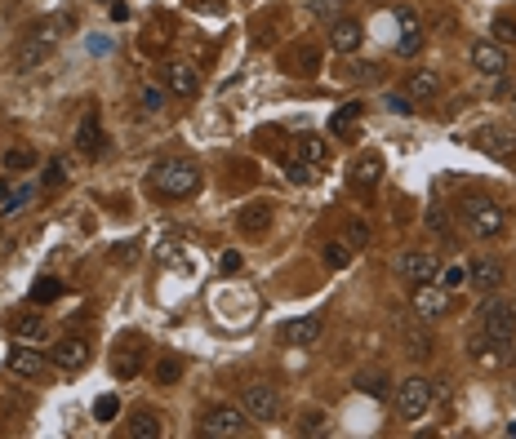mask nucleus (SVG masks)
<instances>
[{"instance_id": "4c0bfd02", "label": "nucleus", "mask_w": 516, "mask_h": 439, "mask_svg": "<svg viewBox=\"0 0 516 439\" xmlns=\"http://www.w3.org/2000/svg\"><path fill=\"white\" fill-rule=\"evenodd\" d=\"M116 413H121V400H116V395H99V404H94V418H99V422H112Z\"/></svg>"}, {"instance_id": "f257e3e1", "label": "nucleus", "mask_w": 516, "mask_h": 439, "mask_svg": "<svg viewBox=\"0 0 516 439\" xmlns=\"http://www.w3.org/2000/svg\"><path fill=\"white\" fill-rule=\"evenodd\" d=\"M147 187L165 200H187L201 191V169L192 160H160L151 173H147Z\"/></svg>"}, {"instance_id": "39448f33", "label": "nucleus", "mask_w": 516, "mask_h": 439, "mask_svg": "<svg viewBox=\"0 0 516 439\" xmlns=\"http://www.w3.org/2000/svg\"><path fill=\"white\" fill-rule=\"evenodd\" d=\"M427 409H432V382H427V377H405L400 391H396V413H400V422H418Z\"/></svg>"}, {"instance_id": "c9c22d12", "label": "nucleus", "mask_w": 516, "mask_h": 439, "mask_svg": "<svg viewBox=\"0 0 516 439\" xmlns=\"http://www.w3.org/2000/svg\"><path fill=\"white\" fill-rule=\"evenodd\" d=\"M31 165H36V156H31L27 147H13V151H4V169L22 173V169H31Z\"/></svg>"}, {"instance_id": "de8ad7c7", "label": "nucleus", "mask_w": 516, "mask_h": 439, "mask_svg": "<svg viewBox=\"0 0 516 439\" xmlns=\"http://www.w3.org/2000/svg\"><path fill=\"white\" fill-rule=\"evenodd\" d=\"M219 266H223V271H241V253H223Z\"/></svg>"}, {"instance_id": "a211bd4d", "label": "nucleus", "mask_w": 516, "mask_h": 439, "mask_svg": "<svg viewBox=\"0 0 516 439\" xmlns=\"http://www.w3.org/2000/svg\"><path fill=\"white\" fill-rule=\"evenodd\" d=\"M165 85H169V94L187 98V94H196L201 76H196V67H187V63H165Z\"/></svg>"}, {"instance_id": "72a5a7b5", "label": "nucleus", "mask_w": 516, "mask_h": 439, "mask_svg": "<svg viewBox=\"0 0 516 439\" xmlns=\"http://www.w3.org/2000/svg\"><path fill=\"white\" fill-rule=\"evenodd\" d=\"M343 244L357 253V249H366L370 244V226L366 222H348V231H343Z\"/></svg>"}, {"instance_id": "7ed1b4c3", "label": "nucleus", "mask_w": 516, "mask_h": 439, "mask_svg": "<svg viewBox=\"0 0 516 439\" xmlns=\"http://www.w3.org/2000/svg\"><path fill=\"white\" fill-rule=\"evenodd\" d=\"M201 435L205 439H241V435H250V418H245V409H232V404L210 409L205 422H201Z\"/></svg>"}, {"instance_id": "a878e982", "label": "nucleus", "mask_w": 516, "mask_h": 439, "mask_svg": "<svg viewBox=\"0 0 516 439\" xmlns=\"http://www.w3.org/2000/svg\"><path fill=\"white\" fill-rule=\"evenodd\" d=\"M400 342L409 346L414 359H427V355H432V333L427 329H400Z\"/></svg>"}, {"instance_id": "dca6fc26", "label": "nucleus", "mask_w": 516, "mask_h": 439, "mask_svg": "<svg viewBox=\"0 0 516 439\" xmlns=\"http://www.w3.org/2000/svg\"><path fill=\"white\" fill-rule=\"evenodd\" d=\"M396 22H400V40H396V54H400V58H414V54L423 49V27L414 22V13H409V9H400V13H396Z\"/></svg>"}, {"instance_id": "2eb2a0df", "label": "nucleus", "mask_w": 516, "mask_h": 439, "mask_svg": "<svg viewBox=\"0 0 516 439\" xmlns=\"http://www.w3.org/2000/svg\"><path fill=\"white\" fill-rule=\"evenodd\" d=\"M361 40H366V31H361L357 18H339V22H330V45H334L339 54H357Z\"/></svg>"}, {"instance_id": "412c9836", "label": "nucleus", "mask_w": 516, "mask_h": 439, "mask_svg": "<svg viewBox=\"0 0 516 439\" xmlns=\"http://www.w3.org/2000/svg\"><path fill=\"white\" fill-rule=\"evenodd\" d=\"M125 435L129 439H156L160 435V418H156L151 409H138V413L125 422Z\"/></svg>"}, {"instance_id": "9b49d317", "label": "nucleus", "mask_w": 516, "mask_h": 439, "mask_svg": "<svg viewBox=\"0 0 516 439\" xmlns=\"http://www.w3.org/2000/svg\"><path fill=\"white\" fill-rule=\"evenodd\" d=\"M503 280H508V271H503V262H499V257H477V262L468 266V284H472V289H481V293H494Z\"/></svg>"}, {"instance_id": "423d86ee", "label": "nucleus", "mask_w": 516, "mask_h": 439, "mask_svg": "<svg viewBox=\"0 0 516 439\" xmlns=\"http://www.w3.org/2000/svg\"><path fill=\"white\" fill-rule=\"evenodd\" d=\"M241 409H245L250 422H276L280 418V395H276L271 382H254V386L241 391Z\"/></svg>"}, {"instance_id": "f704fd0d", "label": "nucleus", "mask_w": 516, "mask_h": 439, "mask_svg": "<svg viewBox=\"0 0 516 439\" xmlns=\"http://www.w3.org/2000/svg\"><path fill=\"white\" fill-rule=\"evenodd\" d=\"M58 293H63V284H58L54 275H45V280H36V284H31V302H54Z\"/></svg>"}, {"instance_id": "a19ab883", "label": "nucleus", "mask_w": 516, "mask_h": 439, "mask_svg": "<svg viewBox=\"0 0 516 439\" xmlns=\"http://www.w3.org/2000/svg\"><path fill=\"white\" fill-rule=\"evenodd\" d=\"M441 284H445V289H463V284H468V266H445V271H441Z\"/></svg>"}, {"instance_id": "6e6552de", "label": "nucleus", "mask_w": 516, "mask_h": 439, "mask_svg": "<svg viewBox=\"0 0 516 439\" xmlns=\"http://www.w3.org/2000/svg\"><path fill=\"white\" fill-rule=\"evenodd\" d=\"M49 364H58L63 373L85 368V364H90V346H85V337H58L54 350H49Z\"/></svg>"}, {"instance_id": "2f4dec72", "label": "nucleus", "mask_w": 516, "mask_h": 439, "mask_svg": "<svg viewBox=\"0 0 516 439\" xmlns=\"http://www.w3.org/2000/svg\"><path fill=\"white\" fill-rule=\"evenodd\" d=\"M357 391H366L370 400H383V395H387V377H383V373H361V377H357Z\"/></svg>"}, {"instance_id": "1a4fd4ad", "label": "nucleus", "mask_w": 516, "mask_h": 439, "mask_svg": "<svg viewBox=\"0 0 516 439\" xmlns=\"http://www.w3.org/2000/svg\"><path fill=\"white\" fill-rule=\"evenodd\" d=\"M321 333H325L321 316H298V320L280 325V329H276V337H280L285 346H312V342H321Z\"/></svg>"}, {"instance_id": "c756f323", "label": "nucleus", "mask_w": 516, "mask_h": 439, "mask_svg": "<svg viewBox=\"0 0 516 439\" xmlns=\"http://www.w3.org/2000/svg\"><path fill=\"white\" fill-rule=\"evenodd\" d=\"M490 36H494V45H516V18L499 13V18L490 22Z\"/></svg>"}, {"instance_id": "393cba45", "label": "nucleus", "mask_w": 516, "mask_h": 439, "mask_svg": "<svg viewBox=\"0 0 516 439\" xmlns=\"http://www.w3.org/2000/svg\"><path fill=\"white\" fill-rule=\"evenodd\" d=\"M361 111H366V103H343V107L330 115V133H334V138H343V133L361 120Z\"/></svg>"}, {"instance_id": "49530a36", "label": "nucleus", "mask_w": 516, "mask_h": 439, "mask_svg": "<svg viewBox=\"0 0 516 439\" xmlns=\"http://www.w3.org/2000/svg\"><path fill=\"white\" fill-rule=\"evenodd\" d=\"M321 422H325L321 413H307V418H303V431H307V435H316V431H321Z\"/></svg>"}, {"instance_id": "20e7f679", "label": "nucleus", "mask_w": 516, "mask_h": 439, "mask_svg": "<svg viewBox=\"0 0 516 439\" xmlns=\"http://www.w3.org/2000/svg\"><path fill=\"white\" fill-rule=\"evenodd\" d=\"M481 333L490 337V342H512L516 337V307L508 298H490L486 307H481Z\"/></svg>"}, {"instance_id": "cd10ccee", "label": "nucleus", "mask_w": 516, "mask_h": 439, "mask_svg": "<svg viewBox=\"0 0 516 439\" xmlns=\"http://www.w3.org/2000/svg\"><path fill=\"white\" fill-rule=\"evenodd\" d=\"M138 368H142V355H138V350H116V355H112V373H116V377H138Z\"/></svg>"}, {"instance_id": "5701e85b", "label": "nucleus", "mask_w": 516, "mask_h": 439, "mask_svg": "<svg viewBox=\"0 0 516 439\" xmlns=\"http://www.w3.org/2000/svg\"><path fill=\"white\" fill-rule=\"evenodd\" d=\"M316 67H321V49L316 45H298L289 54V72L294 76H316Z\"/></svg>"}, {"instance_id": "ddd939ff", "label": "nucleus", "mask_w": 516, "mask_h": 439, "mask_svg": "<svg viewBox=\"0 0 516 439\" xmlns=\"http://www.w3.org/2000/svg\"><path fill=\"white\" fill-rule=\"evenodd\" d=\"M379 178H383V156L379 151H366V156L352 160V187L357 191H374Z\"/></svg>"}, {"instance_id": "a18cd8bd", "label": "nucleus", "mask_w": 516, "mask_h": 439, "mask_svg": "<svg viewBox=\"0 0 516 439\" xmlns=\"http://www.w3.org/2000/svg\"><path fill=\"white\" fill-rule=\"evenodd\" d=\"M63 178H67V165H63V160H54V165H49V178H45V182H49V187H58Z\"/></svg>"}, {"instance_id": "c03bdc74", "label": "nucleus", "mask_w": 516, "mask_h": 439, "mask_svg": "<svg viewBox=\"0 0 516 439\" xmlns=\"http://www.w3.org/2000/svg\"><path fill=\"white\" fill-rule=\"evenodd\" d=\"M427 226L441 231V235H450V214L445 209H427Z\"/></svg>"}, {"instance_id": "f3484780", "label": "nucleus", "mask_w": 516, "mask_h": 439, "mask_svg": "<svg viewBox=\"0 0 516 439\" xmlns=\"http://www.w3.org/2000/svg\"><path fill=\"white\" fill-rule=\"evenodd\" d=\"M49 45H54V36H45V31H40V36H31V40H22V45H18V58H13V63H18V72H36V67L45 63Z\"/></svg>"}, {"instance_id": "58836bf2", "label": "nucleus", "mask_w": 516, "mask_h": 439, "mask_svg": "<svg viewBox=\"0 0 516 439\" xmlns=\"http://www.w3.org/2000/svg\"><path fill=\"white\" fill-rule=\"evenodd\" d=\"M312 13H316V18L339 22V18H343V0H312Z\"/></svg>"}, {"instance_id": "f8f14e48", "label": "nucleus", "mask_w": 516, "mask_h": 439, "mask_svg": "<svg viewBox=\"0 0 516 439\" xmlns=\"http://www.w3.org/2000/svg\"><path fill=\"white\" fill-rule=\"evenodd\" d=\"M4 364H9V373H13V377H40L45 355H40V350H31L27 342H13V346L4 350Z\"/></svg>"}, {"instance_id": "6ab92c4d", "label": "nucleus", "mask_w": 516, "mask_h": 439, "mask_svg": "<svg viewBox=\"0 0 516 439\" xmlns=\"http://www.w3.org/2000/svg\"><path fill=\"white\" fill-rule=\"evenodd\" d=\"M436 89H441L436 67H418V72H409V80H405V94H409V98H436Z\"/></svg>"}, {"instance_id": "7c9ffc66", "label": "nucleus", "mask_w": 516, "mask_h": 439, "mask_svg": "<svg viewBox=\"0 0 516 439\" xmlns=\"http://www.w3.org/2000/svg\"><path fill=\"white\" fill-rule=\"evenodd\" d=\"M138 107L147 111V115H156V111L165 107V89H160V85H142V89H138Z\"/></svg>"}, {"instance_id": "ea45409f", "label": "nucleus", "mask_w": 516, "mask_h": 439, "mask_svg": "<svg viewBox=\"0 0 516 439\" xmlns=\"http://www.w3.org/2000/svg\"><path fill=\"white\" fill-rule=\"evenodd\" d=\"M18 337H45V316H22L18 320Z\"/></svg>"}, {"instance_id": "c85d7f7f", "label": "nucleus", "mask_w": 516, "mask_h": 439, "mask_svg": "<svg viewBox=\"0 0 516 439\" xmlns=\"http://www.w3.org/2000/svg\"><path fill=\"white\" fill-rule=\"evenodd\" d=\"M321 257H325V266H330V271H343V266H348V262H352V249H348V244H343V240H330V244H325V253H321Z\"/></svg>"}, {"instance_id": "f03ea898", "label": "nucleus", "mask_w": 516, "mask_h": 439, "mask_svg": "<svg viewBox=\"0 0 516 439\" xmlns=\"http://www.w3.org/2000/svg\"><path fill=\"white\" fill-rule=\"evenodd\" d=\"M459 218L477 240H499L508 231V209L499 200H490V196H468L459 205Z\"/></svg>"}, {"instance_id": "bb28decb", "label": "nucleus", "mask_w": 516, "mask_h": 439, "mask_svg": "<svg viewBox=\"0 0 516 439\" xmlns=\"http://www.w3.org/2000/svg\"><path fill=\"white\" fill-rule=\"evenodd\" d=\"M267 222H271V209H267V205H250V209L241 214V231H245V235H258V231H267Z\"/></svg>"}, {"instance_id": "473e14b6", "label": "nucleus", "mask_w": 516, "mask_h": 439, "mask_svg": "<svg viewBox=\"0 0 516 439\" xmlns=\"http://www.w3.org/2000/svg\"><path fill=\"white\" fill-rule=\"evenodd\" d=\"M31 196H36V187H18V191H4V200H0V214H4V218H9V214H18V209H22Z\"/></svg>"}, {"instance_id": "aec40b11", "label": "nucleus", "mask_w": 516, "mask_h": 439, "mask_svg": "<svg viewBox=\"0 0 516 439\" xmlns=\"http://www.w3.org/2000/svg\"><path fill=\"white\" fill-rule=\"evenodd\" d=\"M477 147L503 160V156H512V151H516V138H512V133H503V129H481V138H477Z\"/></svg>"}, {"instance_id": "4be33fe9", "label": "nucleus", "mask_w": 516, "mask_h": 439, "mask_svg": "<svg viewBox=\"0 0 516 439\" xmlns=\"http://www.w3.org/2000/svg\"><path fill=\"white\" fill-rule=\"evenodd\" d=\"M76 147H81V151H90V156H99V151H103V129H99V115H94V111L81 120V129H76Z\"/></svg>"}, {"instance_id": "9d476101", "label": "nucleus", "mask_w": 516, "mask_h": 439, "mask_svg": "<svg viewBox=\"0 0 516 439\" xmlns=\"http://www.w3.org/2000/svg\"><path fill=\"white\" fill-rule=\"evenodd\" d=\"M472 67H477L481 76H503V72H508V49L494 45V40H477V45H472Z\"/></svg>"}, {"instance_id": "e433bc0d", "label": "nucleus", "mask_w": 516, "mask_h": 439, "mask_svg": "<svg viewBox=\"0 0 516 439\" xmlns=\"http://www.w3.org/2000/svg\"><path fill=\"white\" fill-rule=\"evenodd\" d=\"M285 173H289V182H303V187H307V182H316V173H321V169H316V165H307V160H289V169H285Z\"/></svg>"}, {"instance_id": "0eeeda50", "label": "nucleus", "mask_w": 516, "mask_h": 439, "mask_svg": "<svg viewBox=\"0 0 516 439\" xmlns=\"http://www.w3.org/2000/svg\"><path fill=\"white\" fill-rule=\"evenodd\" d=\"M414 311H418V320L423 325H436L445 311H450V293H445V284H414Z\"/></svg>"}, {"instance_id": "37998d69", "label": "nucleus", "mask_w": 516, "mask_h": 439, "mask_svg": "<svg viewBox=\"0 0 516 439\" xmlns=\"http://www.w3.org/2000/svg\"><path fill=\"white\" fill-rule=\"evenodd\" d=\"M387 107L396 111V115H409V107H414V98L400 89V94H387Z\"/></svg>"}, {"instance_id": "b1692460", "label": "nucleus", "mask_w": 516, "mask_h": 439, "mask_svg": "<svg viewBox=\"0 0 516 439\" xmlns=\"http://www.w3.org/2000/svg\"><path fill=\"white\" fill-rule=\"evenodd\" d=\"M298 160H307V165H325L330 160V147H325V138H316V133H307V138H298Z\"/></svg>"}, {"instance_id": "09e8293b", "label": "nucleus", "mask_w": 516, "mask_h": 439, "mask_svg": "<svg viewBox=\"0 0 516 439\" xmlns=\"http://www.w3.org/2000/svg\"><path fill=\"white\" fill-rule=\"evenodd\" d=\"M108 4H112V0H108Z\"/></svg>"}, {"instance_id": "79ce46f5", "label": "nucleus", "mask_w": 516, "mask_h": 439, "mask_svg": "<svg viewBox=\"0 0 516 439\" xmlns=\"http://www.w3.org/2000/svg\"><path fill=\"white\" fill-rule=\"evenodd\" d=\"M178 373H183L178 359H160V364H156V377H160V382H178Z\"/></svg>"}, {"instance_id": "4468645a", "label": "nucleus", "mask_w": 516, "mask_h": 439, "mask_svg": "<svg viewBox=\"0 0 516 439\" xmlns=\"http://www.w3.org/2000/svg\"><path fill=\"white\" fill-rule=\"evenodd\" d=\"M396 275H400V280H414V284H427V280H436V257H432V253H400Z\"/></svg>"}]
</instances>
